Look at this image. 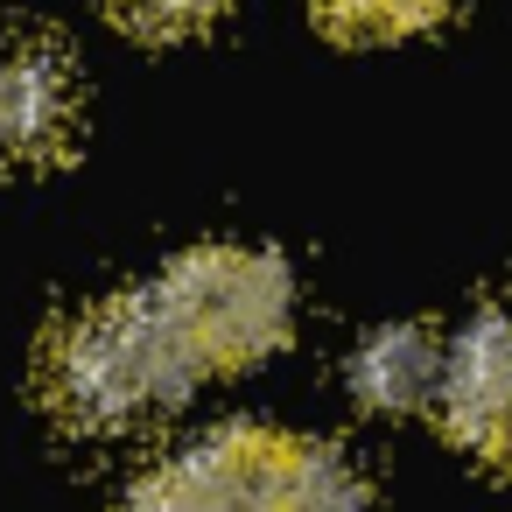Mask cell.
I'll return each instance as SVG.
<instances>
[{"label": "cell", "mask_w": 512, "mask_h": 512, "mask_svg": "<svg viewBox=\"0 0 512 512\" xmlns=\"http://www.w3.org/2000/svg\"><path fill=\"white\" fill-rule=\"evenodd\" d=\"M211 365L197 358L190 330L176 323V309L141 288L99 309H78L57 337H50V365H43V393L71 428L113 435L134 428L162 407H176Z\"/></svg>", "instance_id": "1"}, {"label": "cell", "mask_w": 512, "mask_h": 512, "mask_svg": "<svg viewBox=\"0 0 512 512\" xmlns=\"http://www.w3.org/2000/svg\"><path fill=\"white\" fill-rule=\"evenodd\" d=\"M155 295L176 309V323L190 330L211 372H239L267 358L295 330V274L253 246H197L155 281Z\"/></svg>", "instance_id": "2"}, {"label": "cell", "mask_w": 512, "mask_h": 512, "mask_svg": "<svg viewBox=\"0 0 512 512\" xmlns=\"http://www.w3.org/2000/svg\"><path fill=\"white\" fill-rule=\"evenodd\" d=\"M295 442L274 428H218L176 456H162L141 484L134 505H169V512H225V505H288L295 491Z\"/></svg>", "instance_id": "3"}, {"label": "cell", "mask_w": 512, "mask_h": 512, "mask_svg": "<svg viewBox=\"0 0 512 512\" xmlns=\"http://www.w3.org/2000/svg\"><path fill=\"white\" fill-rule=\"evenodd\" d=\"M78 64L64 36H22L0 57V155L22 169H57L78 141Z\"/></svg>", "instance_id": "4"}, {"label": "cell", "mask_w": 512, "mask_h": 512, "mask_svg": "<svg viewBox=\"0 0 512 512\" xmlns=\"http://www.w3.org/2000/svg\"><path fill=\"white\" fill-rule=\"evenodd\" d=\"M442 428L477 456L512 470V316H477L456 330L442 351V386H435Z\"/></svg>", "instance_id": "5"}, {"label": "cell", "mask_w": 512, "mask_h": 512, "mask_svg": "<svg viewBox=\"0 0 512 512\" xmlns=\"http://www.w3.org/2000/svg\"><path fill=\"white\" fill-rule=\"evenodd\" d=\"M442 351H449V344H442L428 323L372 330V337L358 344V358H351V386H358L365 407L407 414V407L435 400V386H442Z\"/></svg>", "instance_id": "6"}, {"label": "cell", "mask_w": 512, "mask_h": 512, "mask_svg": "<svg viewBox=\"0 0 512 512\" xmlns=\"http://www.w3.org/2000/svg\"><path fill=\"white\" fill-rule=\"evenodd\" d=\"M456 0H316L323 29L351 36V43H386V36H414V29H435Z\"/></svg>", "instance_id": "7"}, {"label": "cell", "mask_w": 512, "mask_h": 512, "mask_svg": "<svg viewBox=\"0 0 512 512\" xmlns=\"http://www.w3.org/2000/svg\"><path fill=\"white\" fill-rule=\"evenodd\" d=\"M106 8L120 29H134L148 43H176V36H197L225 0H106Z\"/></svg>", "instance_id": "8"}]
</instances>
